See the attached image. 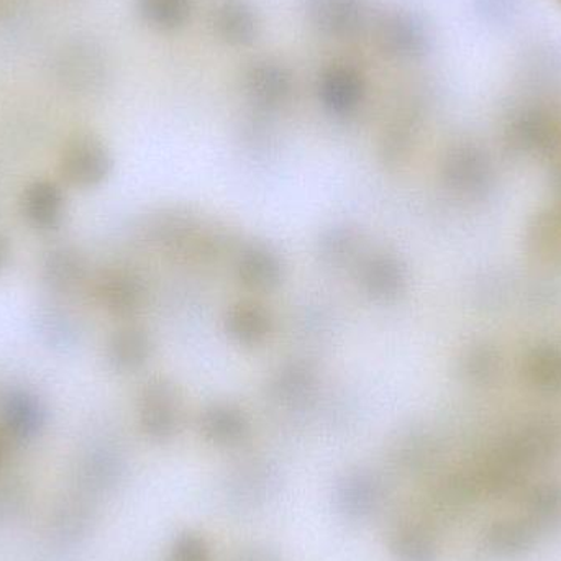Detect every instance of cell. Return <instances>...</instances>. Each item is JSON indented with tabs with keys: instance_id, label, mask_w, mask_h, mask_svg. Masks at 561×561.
Listing matches in <instances>:
<instances>
[{
	"instance_id": "obj_12",
	"label": "cell",
	"mask_w": 561,
	"mask_h": 561,
	"mask_svg": "<svg viewBox=\"0 0 561 561\" xmlns=\"http://www.w3.org/2000/svg\"><path fill=\"white\" fill-rule=\"evenodd\" d=\"M339 501L343 513L353 517H363L375 510L379 501V491L369 486V483L355 481V483L346 484L342 491H339Z\"/></svg>"
},
{
	"instance_id": "obj_5",
	"label": "cell",
	"mask_w": 561,
	"mask_h": 561,
	"mask_svg": "<svg viewBox=\"0 0 561 561\" xmlns=\"http://www.w3.org/2000/svg\"><path fill=\"white\" fill-rule=\"evenodd\" d=\"M20 207L28 226L38 232H55L65 222V193L51 181L28 184L23 191Z\"/></svg>"
},
{
	"instance_id": "obj_11",
	"label": "cell",
	"mask_w": 561,
	"mask_h": 561,
	"mask_svg": "<svg viewBox=\"0 0 561 561\" xmlns=\"http://www.w3.org/2000/svg\"><path fill=\"white\" fill-rule=\"evenodd\" d=\"M38 333L51 348L66 350L75 343L76 330L71 317L61 310L46 309L38 316Z\"/></svg>"
},
{
	"instance_id": "obj_4",
	"label": "cell",
	"mask_w": 561,
	"mask_h": 561,
	"mask_svg": "<svg viewBox=\"0 0 561 561\" xmlns=\"http://www.w3.org/2000/svg\"><path fill=\"white\" fill-rule=\"evenodd\" d=\"M310 23L330 38H350L365 23V0H306Z\"/></svg>"
},
{
	"instance_id": "obj_9",
	"label": "cell",
	"mask_w": 561,
	"mask_h": 561,
	"mask_svg": "<svg viewBox=\"0 0 561 561\" xmlns=\"http://www.w3.org/2000/svg\"><path fill=\"white\" fill-rule=\"evenodd\" d=\"M81 276V260L69 247H59L46 255L43 263V280L55 293H71Z\"/></svg>"
},
{
	"instance_id": "obj_6",
	"label": "cell",
	"mask_w": 561,
	"mask_h": 561,
	"mask_svg": "<svg viewBox=\"0 0 561 561\" xmlns=\"http://www.w3.org/2000/svg\"><path fill=\"white\" fill-rule=\"evenodd\" d=\"M210 23L217 36L232 46L250 45L259 35V15L249 0H216Z\"/></svg>"
},
{
	"instance_id": "obj_7",
	"label": "cell",
	"mask_w": 561,
	"mask_h": 561,
	"mask_svg": "<svg viewBox=\"0 0 561 561\" xmlns=\"http://www.w3.org/2000/svg\"><path fill=\"white\" fill-rule=\"evenodd\" d=\"M249 91L265 101H278L289 92L290 75L286 66L273 59H259L245 69Z\"/></svg>"
},
{
	"instance_id": "obj_14",
	"label": "cell",
	"mask_w": 561,
	"mask_h": 561,
	"mask_svg": "<svg viewBox=\"0 0 561 561\" xmlns=\"http://www.w3.org/2000/svg\"><path fill=\"white\" fill-rule=\"evenodd\" d=\"M10 255H12V250H10L9 240L0 233V272L9 265Z\"/></svg>"
},
{
	"instance_id": "obj_15",
	"label": "cell",
	"mask_w": 561,
	"mask_h": 561,
	"mask_svg": "<svg viewBox=\"0 0 561 561\" xmlns=\"http://www.w3.org/2000/svg\"><path fill=\"white\" fill-rule=\"evenodd\" d=\"M9 440L10 438L7 437L5 432L0 428V467H2L3 461H5L7 451H9Z\"/></svg>"
},
{
	"instance_id": "obj_10",
	"label": "cell",
	"mask_w": 561,
	"mask_h": 561,
	"mask_svg": "<svg viewBox=\"0 0 561 561\" xmlns=\"http://www.w3.org/2000/svg\"><path fill=\"white\" fill-rule=\"evenodd\" d=\"M137 10L154 28L174 30L190 19L193 0H137Z\"/></svg>"
},
{
	"instance_id": "obj_16",
	"label": "cell",
	"mask_w": 561,
	"mask_h": 561,
	"mask_svg": "<svg viewBox=\"0 0 561 561\" xmlns=\"http://www.w3.org/2000/svg\"><path fill=\"white\" fill-rule=\"evenodd\" d=\"M559 3H561V0H559Z\"/></svg>"
},
{
	"instance_id": "obj_8",
	"label": "cell",
	"mask_w": 561,
	"mask_h": 561,
	"mask_svg": "<svg viewBox=\"0 0 561 561\" xmlns=\"http://www.w3.org/2000/svg\"><path fill=\"white\" fill-rule=\"evenodd\" d=\"M363 91V79L358 69L350 65H335L327 69L322 78V95L327 104L346 108L358 101Z\"/></svg>"
},
{
	"instance_id": "obj_3",
	"label": "cell",
	"mask_w": 561,
	"mask_h": 561,
	"mask_svg": "<svg viewBox=\"0 0 561 561\" xmlns=\"http://www.w3.org/2000/svg\"><path fill=\"white\" fill-rule=\"evenodd\" d=\"M376 36L382 51L402 61L422 58L428 49L427 28L408 10L386 12L378 20Z\"/></svg>"
},
{
	"instance_id": "obj_1",
	"label": "cell",
	"mask_w": 561,
	"mask_h": 561,
	"mask_svg": "<svg viewBox=\"0 0 561 561\" xmlns=\"http://www.w3.org/2000/svg\"><path fill=\"white\" fill-rule=\"evenodd\" d=\"M48 422V408L35 391L13 386L0 394V428L10 440L38 437Z\"/></svg>"
},
{
	"instance_id": "obj_2",
	"label": "cell",
	"mask_w": 561,
	"mask_h": 561,
	"mask_svg": "<svg viewBox=\"0 0 561 561\" xmlns=\"http://www.w3.org/2000/svg\"><path fill=\"white\" fill-rule=\"evenodd\" d=\"M111 160L104 145L89 134L69 138L62 148L59 171L66 183L75 187H92L107 174Z\"/></svg>"
},
{
	"instance_id": "obj_13",
	"label": "cell",
	"mask_w": 561,
	"mask_h": 561,
	"mask_svg": "<svg viewBox=\"0 0 561 561\" xmlns=\"http://www.w3.org/2000/svg\"><path fill=\"white\" fill-rule=\"evenodd\" d=\"M173 561H209L206 543L197 536H184L173 550Z\"/></svg>"
}]
</instances>
